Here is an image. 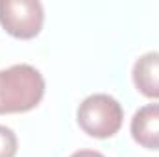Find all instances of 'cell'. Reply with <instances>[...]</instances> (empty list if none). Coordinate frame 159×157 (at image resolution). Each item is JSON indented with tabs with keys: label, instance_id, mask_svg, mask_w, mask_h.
<instances>
[{
	"label": "cell",
	"instance_id": "6da1fadb",
	"mask_svg": "<svg viewBox=\"0 0 159 157\" xmlns=\"http://www.w3.org/2000/svg\"><path fill=\"white\" fill-rule=\"evenodd\" d=\"M44 96V78L32 65L20 63L0 70V115L26 113Z\"/></svg>",
	"mask_w": 159,
	"mask_h": 157
},
{
	"label": "cell",
	"instance_id": "7a4b0ae2",
	"mask_svg": "<svg viewBox=\"0 0 159 157\" xmlns=\"http://www.w3.org/2000/svg\"><path fill=\"white\" fill-rule=\"evenodd\" d=\"M80 128L94 139H109L122 126L124 111L120 104L109 94H91L78 107Z\"/></svg>",
	"mask_w": 159,
	"mask_h": 157
},
{
	"label": "cell",
	"instance_id": "3957f363",
	"mask_svg": "<svg viewBox=\"0 0 159 157\" xmlns=\"http://www.w3.org/2000/svg\"><path fill=\"white\" fill-rule=\"evenodd\" d=\"M44 22L43 4L37 0H0V24L15 39L37 37Z\"/></svg>",
	"mask_w": 159,
	"mask_h": 157
},
{
	"label": "cell",
	"instance_id": "277c9868",
	"mask_svg": "<svg viewBox=\"0 0 159 157\" xmlns=\"http://www.w3.org/2000/svg\"><path fill=\"white\" fill-rule=\"evenodd\" d=\"M129 131L139 146L146 150H159V104L141 107L131 118Z\"/></svg>",
	"mask_w": 159,
	"mask_h": 157
},
{
	"label": "cell",
	"instance_id": "5b68a950",
	"mask_svg": "<svg viewBox=\"0 0 159 157\" xmlns=\"http://www.w3.org/2000/svg\"><path fill=\"white\" fill-rule=\"evenodd\" d=\"M131 78L141 94L146 98H159V52L143 54L133 65Z\"/></svg>",
	"mask_w": 159,
	"mask_h": 157
},
{
	"label": "cell",
	"instance_id": "8992f818",
	"mask_svg": "<svg viewBox=\"0 0 159 157\" xmlns=\"http://www.w3.org/2000/svg\"><path fill=\"white\" fill-rule=\"evenodd\" d=\"M17 135L13 129L0 126V157H15L17 155Z\"/></svg>",
	"mask_w": 159,
	"mask_h": 157
},
{
	"label": "cell",
	"instance_id": "52a82bcc",
	"mask_svg": "<svg viewBox=\"0 0 159 157\" xmlns=\"http://www.w3.org/2000/svg\"><path fill=\"white\" fill-rule=\"evenodd\" d=\"M70 157H106V155L100 154V152H94V150H78Z\"/></svg>",
	"mask_w": 159,
	"mask_h": 157
}]
</instances>
